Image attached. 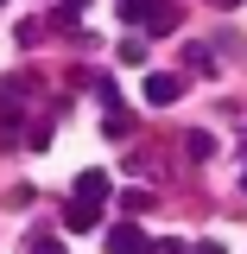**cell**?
<instances>
[{
    "label": "cell",
    "instance_id": "6da1fadb",
    "mask_svg": "<svg viewBox=\"0 0 247 254\" xmlns=\"http://www.w3.org/2000/svg\"><path fill=\"white\" fill-rule=\"evenodd\" d=\"M140 95H146V108H171V102L184 95V76H171V70H152V76L140 83Z\"/></svg>",
    "mask_w": 247,
    "mask_h": 254
},
{
    "label": "cell",
    "instance_id": "7a4b0ae2",
    "mask_svg": "<svg viewBox=\"0 0 247 254\" xmlns=\"http://www.w3.org/2000/svg\"><path fill=\"white\" fill-rule=\"evenodd\" d=\"M108 254H152V242H146L140 222H114L108 229Z\"/></svg>",
    "mask_w": 247,
    "mask_h": 254
},
{
    "label": "cell",
    "instance_id": "3957f363",
    "mask_svg": "<svg viewBox=\"0 0 247 254\" xmlns=\"http://www.w3.org/2000/svg\"><path fill=\"white\" fill-rule=\"evenodd\" d=\"M63 222H70V235H89L95 222H101V203H89V197H70V210H63Z\"/></svg>",
    "mask_w": 247,
    "mask_h": 254
},
{
    "label": "cell",
    "instance_id": "277c9868",
    "mask_svg": "<svg viewBox=\"0 0 247 254\" xmlns=\"http://www.w3.org/2000/svg\"><path fill=\"white\" fill-rule=\"evenodd\" d=\"M108 178H101V172H83V178H76V197H89V203H101V197H108Z\"/></svg>",
    "mask_w": 247,
    "mask_h": 254
},
{
    "label": "cell",
    "instance_id": "5b68a950",
    "mask_svg": "<svg viewBox=\"0 0 247 254\" xmlns=\"http://www.w3.org/2000/svg\"><path fill=\"white\" fill-rule=\"evenodd\" d=\"M121 13H127V19H152L158 0H121Z\"/></svg>",
    "mask_w": 247,
    "mask_h": 254
},
{
    "label": "cell",
    "instance_id": "8992f818",
    "mask_svg": "<svg viewBox=\"0 0 247 254\" xmlns=\"http://www.w3.org/2000/svg\"><path fill=\"white\" fill-rule=\"evenodd\" d=\"M32 254H63V242H32Z\"/></svg>",
    "mask_w": 247,
    "mask_h": 254
},
{
    "label": "cell",
    "instance_id": "52a82bcc",
    "mask_svg": "<svg viewBox=\"0 0 247 254\" xmlns=\"http://www.w3.org/2000/svg\"><path fill=\"white\" fill-rule=\"evenodd\" d=\"M190 254H222V242H197V248H190Z\"/></svg>",
    "mask_w": 247,
    "mask_h": 254
},
{
    "label": "cell",
    "instance_id": "ba28073f",
    "mask_svg": "<svg viewBox=\"0 0 247 254\" xmlns=\"http://www.w3.org/2000/svg\"><path fill=\"white\" fill-rule=\"evenodd\" d=\"M152 254H184V248H178V242H152Z\"/></svg>",
    "mask_w": 247,
    "mask_h": 254
},
{
    "label": "cell",
    "instance_id": "9c48e42d",
    "mask_svg": "<svg viewBox=\"0 0 247 254\" xmlns=\"http://www.w3.org/2000/svg\"><path fill=\"white\" fill-rule=\"evenodd\" d=\"M216 6H241V0H216Z\"/></svg>",
    "mask_w": 247,
    "mask_h": 254
},
{
    "label": "cell",
    "instance_id": "30bf717a",
    "mask_svg": "<svg viewBox=\"0 0 247 254\" xmlns=\"http://www.w3.org/2000/svg\"><path fill=\"white\" fill-rule=\"evenodd\" d=\"M0 6H6V0H0Z\"/></svg>",
    "mask_w": 247,
    "mask_h": 254
},
{
    "label": "cell",
    "instance_id": "8fae6325",
    "mask_svg": "<svg viewBox=\"0 0 247 254\" xmlns=\"http://www.w3.org/2000/svg\"><path fill=\"white\" fill-rule=\"evenodd\" d=\"M241 185H247V178H241Z\"/></svg>",
    "mask_w": 247,
    "mask_h": 254
}]
</instances>
